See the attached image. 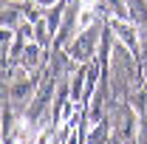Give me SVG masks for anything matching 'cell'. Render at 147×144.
I'll list each match as a JSON object with an SVG mask.
<instances>
[{"instance_id": "cell-1", "label": "cell", "mask_w": 147, "mask_h": 144, "mask_svg": "<svg viewBox=\"0 0 147 144\" xmlns=\"http://www.w3.org/2000/svg\"><path fill=\"white\" fill-rule=\"evenodd\" d=\"M113 31L116 37L127 45L130 51H139V40H136V28L130 26V23H122V20H113Z\"/></svg>"}, {"instance_id": "cell-2", "label": "cell", "mask_w": 147, "mask_h": 144, "mask_svg": "<svg viewBox=\"0 0 147 144\" xmlns=\"http://www.w3.org/2000/svg\"><path fill=\"white\" fill-rule=\"evenodd\" d=\"M93 20H96L93 9H82V6H79V11H76V34H85L93 26Z\"/></svg>"}, {"instance_id": "cell-3", "label": "cell", "mask_w": 147, "mask_h": 144, "mask_svg": "<svg viewBox=\"0 0 147 144\" xmlns=\"http://www.w3.org/2000/svg\"><path fill=\"white\" fill-rule=\"evenodd\" d=\"M37 62H40V45L31 42V45H26V48H23V68H26V71H31V68H37Z\"/></svg>"}, {"instance_id": "cell-4", "label": "cell", "mask_w": 147, "mask_h": 144, "mask_svg": "<svg viewBox=\"0 0 147 144\" xmlns=\"http://www.w3.org/2000/svg\"><path fill=\"white\" fill-rule=\"evenodd\" d=\"M51 139H54V127H42V130L37 133L34 144H51Z\"/></svg>"}, {"instance_id": "cell-5", "label": "cell", "mask_w": 147, "mask_h": 144, "mask_svg": "<svg viewBox=\"0 0 147 144\" xmlns=\"http://www.w3.org/2000/svg\"><path fill=\"white\" fill-rule=\"evenodd\" d=\"M102 139H105V124H93V130H91V139H88V141H91V144H99Z\"/></svg>"}, {"instance_id": "cell-6", "label": "cell", "mask_w": 147, "mask_h": 144, "mask_svg": "<svg viewBox=\"0 0 147 144\" xmlns=\"http://www.w3.org/2000/svg\"><path fill=\"white\" fill-rule=\"evenodd\" d=\"M96 3H99V0H79V6H82V9H93Z\"/></svg>"}, {"instance_id": "cell-7", "label": "cell", "mask_w": 147, "mask_h": 144, "mask_svg": "<svg viewBox=\"0 0 147 144\" xmlns=\"http://www.w3.org/2000/svg\"><path fill=\"white\" fill-rule=\"evenodd\" d=\"M57 0H37V6H42V9H48V6H54Z\"/></svg>"}, {"instance_id": "cell-8", "label": "cell", "mask_w": 147, "mask_h": 144, "mask_svg": "<svg viewBox=\"0 0 147 144\" xmlns=\"http://www.w3.org/2000/svg\"><path fill=\"white\" fill-rule=\"evenodd\" d=\"M68 144H76V133H71V139H68Z\"/></svg>"}]
</instances>
